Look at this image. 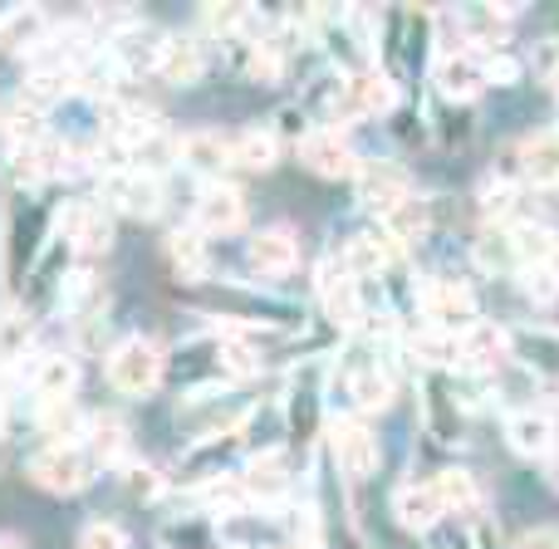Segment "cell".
<instances>
[{
    "instance_id": "cell-1",
    "label": "cell",
    "mask_w": 559,
    "mask_h": 549,
    "mask_svg": "<svg viewBox=\"0 0 559 549\" xmlns=\"http://www.w3.org/2000/svg\"><path fill=\"white\" fill-rule=\"evenodd\" d=\"M108 383L128 397H147L157 383H163V348L153 338L133 334L108 354Z\"/></svg>"
},
{
    "instance_id": "cell-2",
    "label": "cell",
    "mask_w": 559,
    "mask_h": 549,
    "mask_svg": "<svg viewBox=\"0 0 559 549\" xmlns=\"http://www.w3.org/2000/svg\"><path fill=\"white\" fill-rule=\"evenodd\" d=\"M29 476H35V486H45V491H55V496H74L94 481V456L79 442H49L45 452L29 462Z\"/></svg>"
},
{
    "instance_id": "cell-3",
    "label": "cell",
    "mask_w": 559,
    "mask_h": 549,
    "mask_svg": "<svg viewBox=\"0 0 559 549\" xmlns=\"http://www.w3.org/2000/svg\"><path fill=\"white\" fill-rule=\"evenodd\" d=\"M423 309H427V319H432V329H447V334H466V329L476 324V295L462 279H427Z\"/></svg>"
},
{
    "instance_id": "cell-4",
    "label": "cell",
    "mask_w": 559,
    "mask_h": 549,
    "mask_svg": "<svg viewBox=\"0 0 559 549\" xmlns=\"http://www.w3.org/2000/svg\"><path fill=\"white\" fill-rule=\"evenodd\" d=\"M393 104H397V88L388 74H348L334 94V114L348 118V123H354V118H378Z\"/></svg>"
},
{
    "instance_id": "cell-5",
    "label": "cell",
    "mask_w": 559,
    "mask_h": 549,
    "mask_svg": "<svg viewBox=\"0 0 559 549\" xmlns=\"http://www.w3.org/2000/svg\"><path fill=\"white\" fill-rule=\"evenodd\" d=\"M299 163H305L314 177H329V182H338V177H358V153L338 128H319V133H309L305 143H299Z\"/></svg>"
},
{
    "instance_id": "cell-6",
    "label": "cell",
    "mask_w": 559,
    "mask_h": 549,
    "mask_svg": "<svg viewBox=\"0 0 559 549\" xmlns=\"http://www.w3.org/2000/svg\"><path fill=\"white\" fill-rule=\"evenodd\" d=\"M246 226V196L226 182H212L197 196V231L202 236H231Z\"/></svg>"
},
{
    "instance_id": "cell-7",
    "label": "cell",
    "mask_w": 559,
    "mask_h": 549,
    "mask_svg": "<svg viewBox=\"0 0 559 549\" xmlns=\"http://www.w3.org/2000/svg\"><path fill=\"white\" fill-rule=\"evenodd\" d=\"M329 442H334V462L344 466V476L364 481V476L378 472V442H373V432H368L364 422H348V417H338L334 432H329Z\"/></svg>"
},
{
    "instance_id": "cell-8",
    "label": "cell",
    "mask_w": 559,
    "mask_h": 549,
    "mask_svg": "<svg viewBox=\"0 0 559 549\" xmlns=\"http://www.w3.org/2000/svg\"><path fill=\"white\" fill-rule=\"evenodd\" d=\"M246 261H251V271L255 275H289L299 265V241H295V231L289 226H265V231H255L251 236V246H246Z\"/></svg>"
},
{
    "instance_id": "cell-9",
    "label": "cell",
    "mask_w": 559,
    "mask_h": 549,
    "mask_svg": "<svg viewBox=\"0 0 559 549\" xmlns=\"http://www.w3.org/2000/svg\"><path fill=\"white\" fill-rule=\"evenodd\" d=\"M437 88L447 98H476L486 88V64H481V49H452V55L437 59L432 69Z\"/></svg>"
},
{
    "instance_id": "cell-10",
    "label": "cell",
    "mask_w": 559,
    "mask_h": 549,
    "mask_svg": "<svg viewBox=\"0 0 559 549\" xmlns=\"http://www.w3.org/2000/svg\"><path fill=\"white\" fill-rule=\"evenodd\" d=\"M241 491H246V501H255V505H275L280 496L289 491L285 452H255L251 462H246V472H241Z\"/></svg>"
},
{
    "instance_id": "cell-11",
    "label": "cell",
    "mask_w": 559,
    "mask_h": 549,
    "mask_svg": "<svg viewBox=\"0 0 559 549\" xmlns=\"http://www.w3.org/2000/svg\"><path fill=\"white\" fill-rule=\"evenodd\" d=\"M108 192H114L118 212L138 216V222H147V216L163 212V177H153V172L128 167V172H118L114 182H108Z\"/></svg>"
},
{
    "instance_id": "cell-12",
    "label": "cell",
    "mask_w": 559,
    "mask_h": 549,
    "mask_svg": "<svg viewBox=\"0 0 559 549\" xmlns=\"http://www.w3.org/2000/svg\"><path fill=\"white\" fill-rule=\"evenodd\" d=\"M35 407H59V403H74V387H79V363L64 354H45L35 363Z\"/></svg>"
},
{
    "instance_id": "cell-13",
    "label": "cell",
    "mask_w": 559,
    "mask_h": 549,
    "mask_svg": "<svg viewBox=\"0 0 559 549\" xmlns=\"http://www.w3.org/2000/svg\"><path fill=\"white\" fill-rule=\"evenodd\" d=\"M49 39V20L35 5H15L0 15V55H35Z\"/></svg>"
},
{
    "instance_id": "cell-14",
    "label": "cell",
    "mask_w": 559,
    "mask_h": 549,
    "mask_svg": "<svg viewBox=\"0 0 559 549\" xmlns=\"http://www.w3.org/2000/svg\"><path fill=\"white\" fill-rule=\"evenodd\" d=\"M506 437H511V446L521 456H550L555 452V417L540 413V407H521V413H511V422H506Z\"/></svg>"
},
{
    "instance_id": "cell-15",
    "label": "cell",
    "mask_w": 559,
    "mask_h": 549,
    "mask_svg": "<svg viewBox=\"0 0 559 549\" xmlns=\"http://www.w3.org/2000/svg\"><path fill=\"white\" fill-rule=\"evenodd\" d=\"M511 358V334L491 319H476L472 329L462 334V363L466 368H496Z\"/></svg>"
},
{
    "instance_id": "cell-16",
    "label": "cell",
    "mask_w": 559,
    "mask_h": 549,
    "mask_svg": "<svg viewBox=\"0 0 559 549\" xmlns=\"http://www.w3.org/2000/svg\"><path fill=\"white\" fill-rule=\"evenodd\" d=\"M157 79H167V84H197L202 79V49H197V39L187 35H163V55H157Z\"/></svg>"
},
{
    "instance_id": "cell-17",
    "label": "cell",
    "mask_w": 559,
    "mask_h": 549,
    "mask_svg": "<svg viewBox=\"0 0 559 549\" xmlns=\"http://www.w3.org/2000/svg\"><path fill=\"white\" fill-rule=\"evenodd\" d=\"M515 172L531 177V182L540 187H559V138H525L521 147H515Z\"/></svg>"
},
{
    "instance_id": "cell-18",
    "label": "cell",
    "mask_w": 559,
    "mask_h": 549,
    "mask_svg": "<svg viewBox=\"0 0 559 549\" xmlns=\"http://www.w3.org/2000/svg\"><path fill=\"white\" fill-rule=\"evenodd\" d=\"M358 196H364L368 206H393L407 196V177L403 167H388V163H358Z\"/></svg>"
},
{
    "instance_id": "cell-19",
    "label": "cell",
    "mask_w": 559,
    "mask_h": 549,
    "mask_svg": "<svg viewBox=\"0 0 559 549\" xmlns=\"http://www.w3.org/2000/svg\"><path fill=\"white\" fill-rule=\"evenodd\" d=\"M393 511H397V525L403 530H432L442 521V501H437V486H403L393 496Z\"/></svg>"
},
{
    "instance_id": "cell-20",
    "label": "cell",
    "mask_w": 559,
    "mask_h": 549,
    "mask_svg": "<svg viewBox=\"0 0 559 549\" xmlns=\"http://www.w3.org/2000/svg\"><path fill=\"white\" fill-rule=\"evenodd\" d=\"M319 289H324V309L334 324H348L354 329L358 319H364V299H358V279L348 271H324L319 279Z\"/></svg>"
},
{
    "instance_id": "cell-21",
    "label": "cell",
    "mask_w": 559,
    "mask_h": 549,
    "mask_svg": "<svg viewBox=\"0 0 559 549\" xmlns=\"http://www.w3.org/2000/svg\"><path fill=\"white\" fill-rule=\"evenodd\" d=\"M383 222H388V241H397V246H407V241H423L427 236V226H432V206L423 202V196H413L407 192L403 202H393L383 212Z\"/></svg>"
},
{
    "instance_id": "cell-22",
    "label": "cell",
    "mask_w": 559,
    "mask_h": 549,
    "mask_svg": "<svg viewBox=\"0 0 559 549\" xmlns=\"http://www.w3.org/2000/svg\"><path fill=\"white\" fill-rule=\"evenodd\" d=\"M397 255V241H388V236H354L344 251V271L348 275H383L388 261Z\"/></svg>"
},
{
    "instance_id": "cell-23",
    "label": "cell",
    "mask_w": 559,
    "mask_h": 549,
    "mask_svg": "<svg viewBox=\"0 0 559 549\" xmlns=\"http://www.w3.org/2000/svg\"><path fill=\"white\" fill-rule=\"evenodd\" d=\"M476 265L491 275H506V265H521V251H515V226H486L476 236Z\"/></svg>"
},
{
    "instance_id": "cell-24",
    "label": "cell",
    "mask_w": 559,
    "mask_h": 549,
    "mask_svg": "<svg viewBox=\"0 0 559 549\" xmlns=\"http://www.w3.org/2000/svg\"><path fill=\"white\" fill-rule=\"evenodd\" d=\"M177 163H187L192 172H216L231 163V143L222 133H192L177 143Z\"/></svg>"
},
{
    "instance_id": "cell-25",
    "label": "cell",
    "mask_w": 559,
    "mask_h": 549,
    "mask_svg": "<svg viewBox=\"0 0 559 549\" xmlns=\"http://www.w3.org/2000/svg\"><path fill=\"white\" fill-rule=\"evenodd\" d=\"M275 133H265V128H246V133L231 138V163L246 167V172H265V167H275Z\"/></svg>"
},
{
    "instance_id": "cell-26",
    "label": "cell",
    "mask_w": 559,
    "mask_h": 549,
    "mask_svg": "<svg viewBox=\"0 0 559 549\" xmlns=\"http://www.w3.org/2000/svg\"><path fill=\"white\" fill-rule=\"evenodd\" d=\"M413 354L427 368H456L462 363V334H447V329H423L413 338Z\"/></svg>"
},
{
    "instance_id": "cell-27",
    "label": "cell",
    "mask_w": 559,
    "mask_h": 549,
    "mask_svg": "<svg viewBox=\"0 0 559 549\" xmlns=\"http://www.w3.org/2000/svg\"><path fill=\"white\" fill-rule=\"evenodd\" d=\"M348 403L358 407V413H383L388 403H393V378L383 373V368H368V373L348 378Z\"/></svg>"
},
{
    "instance_id": "cell-28",
    "label": "cell",
    "mask_w": 559,
    "mask_h": 549,
    "mask_svg": "<svg viewBox=\"0 0 559 549\" xmlns=\"http://www.w3.org/2000/svg\"><path fill=\"white\" fill-rule=\"evenodd\" d=\"M437 501H442V511H476V481L462 472V466H447L442 476H437Z\"/></svg>"
},
{
    "instance_id": "cell-29",
    "label": "cell",
    "mask_w": 559,
    "mask_h": 549,
    "mask_svg": "<svg viewBox=\"0 0 559 549\" xmlns=\"http://www.w3.org/2000/svg\"><path fill=\"white\" fill-rule=\"evenodd\" d=\"M167 251H173V265L182 275H206V236L202 231H173V241H167Z\"/></svg>"
},
{
    "instance_id": "cell-30",
    "label": "cell",
    "mask_w": 559,
    "mask_h": 549,
    "mask_svg": "<svg viewBox=\"0 0 559 549\" xmlns=\"http://www.w3.org/2000/svg\"><path fill=\"white\" fill-rule=\"evenodd\" d=\"M74 246L84 255H98L114 246V226H108L104 212H74Z\"/></svg>"
},
{
    "instance_id": "cell-31",
    "label": "cell",
    "mask_w": 559,
    "mask_h": 549,
    "mask_svg": "<svg viewBox=\"0 0 559 549\" xmlns=\"http://www.w3.org/2000/svg\"><path fill=\"white\" fill-rule=\"evenodd\" d=\"M481 212H486V222L491 226H521V192H515L511 182H496V187H486L481 192Z\"/></svg>"
},
{
    "instance_id": "cell-32",
    "label": "cell",
    "mask_w": 559,
    "mask_h": 549,
    "mask_svg": "<svg viewBox=\"0 0 559 549\" xmlns=\"http://www.w3.org/2000/svg\"><path fill=\"white\" fill-rule=\"evenodd\" d=\"M88 442H94L98 462H123V452H128V432H123V422H118V417H94Z\"/></svg>"
},
{
    "instance_id": "cell-33",
    "label": "cell",
    "mask_w": 559,
    "mask_h": 549,
    "mask_svg": "<svg viewBox=\"0 0 559 549\" xmlns=\"http://www.w3.org/2000/svg\"><path fill=\"white\" fill-rule=\"evenodd\" d=\"M25 348H29V324H25V314L5 309V314H0V358H20Z\"/></svg>"
},
{
    "instance_id": "cell-34",
    "label": "cell",
    "mask_w": 559,
    "mask_h": 549,
    "mask_svg": "<svg viewBox=\"0 0 559 549\" xmlns=\"http://www.w3.org/2000/svg\"><path fill=\"white\" fill-rule=\"evenodd\" d=\"M79 549H128V535L114 521H88L84 535H79Z\"/></svg>"
},
{
    "instance_id": "cell-35",
    "label": "cell",
    "mask_w": 559,
    "mask_h": 549,
    "mask_svg": "<svg viewBox=\"0 0 559 549\" xmlns=\"http://www.w3.org/2000/svg\"><path fill=\"white\" fill-rule=\"evenodd\" d=\"M39 422L49 427V437H55V442H74V432H79V413H74V403L39 407Z\"/></svg>"
},
{
    "instance_id": "cell-36",
    "label": "cell",
    "mask_w": 559,
    "mask_h": 549,
    "mask_svg": "<svg viewBox=\"0 0 559 549\" xmlns=\"http://www.w3.org/2000/svg\"><path fill=\"white\" fill-rule=\"evenodd\" d=\"M222 363H226V373H231V378H251L255 368H261V358H255L246 344H236V338H226V344H222Z\"/></svg>"
},
{
    "instance_id": "cell-37",
    "label": "cell",
    "mask_w": 559,
    "mask_h": 549,
    "mask_svg": "<svg viewBox=\"0 0 559 549\" xmlns=\"http://www.w3.org/2000/svg\"><path fill=\"white\" fill-rule=\"evenodd\" d=\"M481 64H486V84H515V74H521V64L506 55H481Z\"/></svg>"
},
{
    "instance_id": "cell-38",
    "label": "cell",
    "mask_w": 559,
    "mask_h": 549,
    "mask_svg": "<svg viewBox=\"0 0 559 549\" xmlns=\"http://www.w3.org/2000/svg\"><path fill=\"white\" fill-rule=\"evenodd\" d=\"M202 501L222 505V511H226V505H231V511H241V505H246V491H241V486H206Z\"/></svg>"
},
{
    "instance_id": "cell-39",
    "label": "cell",
    "mask_w": 559,
    "mask_h": 549,
    "mask_svg": "<svg viewBox=\"0 0 559 549\" xmlns=\"http://www.w3.org/2000/svg\"><path fill=\"white\" fill-rule=\"evenodd\" d=\"M515 549H559V530H550V525H545V530H531Z\"/></svg>"
},
{
    "instance_id": "cell-40",
    "label": "cell",
    "mask_w": 559,
    "mask_h": 549,
    "mask_svg": "<svg viewBox=\"0 0 559 549\" xmlns=\"http://www.w3.org/2000/svg\"><path fill=\"white\" fill-rule=\"evenodd\" d=\"M535 271H540V275H545V279H550V285L559 289V241L550 246V255H545V261L535 265Z\"/></svg>"
},
{
    "instance_id": "cell-41",
    "label": "cell",
    "mask_w": 559,
    "mask_h": 549,
    "mask_svg": "<svg viewBox=\"0 0 559 549\" xmlns=\"http://www.w3.org/2000/svg\"><path fill=\"white\" fill-rule=\"evenodd\" d=\"M550 88L559 94V49H555V59H550Z\"/></svg>"
},
{
    "instance_id": "cell-42",
    "label": "cell",
    "mask_w": 559,
    "mask_h": 549,
    "mask_svg": "<svg viewBox=\"0 0 559 549\" xmlns=\"http://www.w3.org/2000/svg\"><path fill=\"white\" fill-rule=\"evenodd\" d=\"M0 549H25L20 540H10V535H0Z\"/></svg>"
},
{
    "instance_id": "cell-43",
    "label": "cell",
    "mask_w": 559,
    "mask_h": 549,
    "mask_svg": "<svg viewBox=\"0 0 559 549\" xmlns=\"http://www.w3.org/2000/svg\"><path fill=\"white\" fill-rule=\"evenodd\" d=\"M0 432H5V407H0Z\"/></svg>"
},
{
    "instance_id": "cell-44",
    "label": "cell",
    "mask_w": 559,
    "mask_h": 549,
    "mask_svg": "<svg viewBox=\"0 0 559 549\" xmlns=\"http://www.w3.org/2000/svg\"><path fill=\"white\" fill-rule=\"evenodd\" d=\"M231 549H246V545H231Z\"/></svg>"
}]
</instances>
